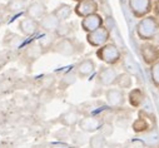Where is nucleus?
<instances>
[{"instance_id": "1", "label": "nucleus", "mask_w": 159, "mask_h": 148, "mask_svg": "<svg viewBox=\"0 0 159 148\" xmlns=\"http://www.w3.org/2000/svg\"><path fill=\"white\" fill-rule=\"evenodd\" d=\"M158 30H159V26L155 21V16L153 15H147L142 18L135 26L138 38L143 42H152Z\"/></svg>"}, {"instance_id": "2", "label": "nucleus", "mask_w": 159, "mask_h": 148, "mask_svg": "<svg viewBox=\"0 0 159 148\" xmlns=\"http://www.w3.org/2000/svg\"><path fill=\"white\" fill-rule=\"evenodd\" d=\"M52 52L64 57H71L83 52V44L73 38H59L53 45Z\"/></svg>"}, {"instance_id": "3", "label": "nucleus", "mask_w": 159, "mask_h": 148, "mask_svg": "<svg viewBox=\"0 0 159 148\" xmlns=\"http://www.w3.org/2000/svg\"><path fill=\"white\" fill-rule=\"evenodd\" d=\"M95 55L99 60H102L107 65H115L122 59V52L113 43H107L103 47L98 48Z\"/></svg>"}, {"instance_id": "4", "label": "nucleus", "mask_w": 159, "mask_h": 148, "mask_svg": "<svg viewBox=\"0 0 159 148\" xmlns=\"http://www.w3.org/2000/svg\"><path fill=\"white\" fill-rule=\"evenodd\" d=\"M110 39V31L107 26H100L97 30L87 33V43L94 48H100L104 44L109 43Z\"/></svg>"}, {"instance_id": "5", "label": "nucleus", "mask_w": 159, "mask_h": 148, "mask_svg": "<svg viewBox=\"0 0 159 148\" xmlns=\"http://www.w3.org/2000/svg\"><path fill=\"white\" fill-rule=\"evenodd\" d=\"M128 7L135 18L142 19L153 10V0H128Z\"/></svg>"}, {"instance_id": "6", "label": "nucleus", "mask_w": 159, "mask_h": 148, "mask_svg": "<svg viewBox=\"0 0 159 148\" xmlns=\"http://www.w3.org/2000/svg\"><path fill=\"white\" fill-rule=\"evenodd\" d=\"M140 57L147 65H153L155 62L159 60V47L150 42H144L140 45Z\"/></svg>"}, {"instance_id": "7", "label": "nucleus", "mask_w": 159, "mask_h": 148, "mask_svg": "<svg viewBox=\"0 0 159 148\" xmlns=\"http://www.w3.org/2000/svg\"><path fill=\"white\" fill-rule=\"evenodd\" d=\"M116 77L118 72L113 65H104L100 67L97 73V82L103 87H110L114 86Z\"/></svg>"}, {"instance_id": "8", "label": "nucleus", "mask_w": 159, "mask_h": 148, "mask_svg": "<svg viewBox=\"0 0 159 148\" xmlns=\"http://www.w3.org/2000/svg\"><path fill=\"white\" fill-rule=\"evenodd\" d=\"M98 9H99V4L97 0H80L73 8V12L78 18L83 19L88 15L98 13Z\"/></svg>"}, {"instance_id": "9", "label": "nucleus", "mask_w": 159, "mask_h": 148, "mask_svg": "<svg viewBox=\"0 0 159 148\" xmlns=\"http://www.w3.org/2000/svg\"><path fill=\"white\" fill-rule=\"evenodd\" d=\"M104 97H105L108 105L111 108H120L125 104V100H127L125 92L116 88V87L107 89V92L104 93Z\"/></svg>"}, {"instance_id": "10", "label": "nucleus", "mask_w": 159, "mask_h": 148, "mask_svg": "<svg viewBox=\"0 0 159 148\" xmlns=\"http://www.w3.org/2000/svg\"><path fill=\"white\" fill-rule=\"evenodd\" d=\"M95 70H97V64L92 58L82 59L74 68L75 76L78 78H80V79L89 78L90 76H93V74L95 73Z\"/></svg>"}, {"instance_id": "11", "label": "nucleus", "mask_w": 159, "mask_h": 148, "mask_svg": "<svg viewBox=\"0 0 159 148\" xmlns=\"http://www.w3.org/2000/svg\"><path fill=\"white\" fill-rule=\"evenodd\" d=\"M103 123H104V121L100 117L85 116V117H82L78 126H79V129L84 133H95V132H99Z\"/></svg>"}, {"instance_id": "12", "label": "nucleus", "mask_w": 159, "mask_h": 148, "mask_svg": "<svg viewBox=\"0 0 159 148\" xmlns=\"http://www.w3.org/2000/svg\"><path fill=\"white\" fill-rule=\"evenodd\" d=\"M45 14H48V8L45 3L42 2H31L25 9V16H29L35 20H40Z\"/></svg>"}, {"instance_id": "13", "label": "nucleus", "mask_w": 159, "mask_h": 148, "mask_svg": "<svg viewBox=\"0 0 159 148\" xmlns=\"http://www.w3.org/2000/svg\"><path fill=\"white\" fill-rule=\"evenodd\" d=\"M18 29L24 36H33L39 29H40V26H39V20L25 16V18L19 20Z\"/></svg>"}, {"instance_id": "14", "label": "nucleus", "mask_w": 159, "mask_h": 148, "mask_svg": "<svg viewBox=\"0 0 159 148\" xmlns=\"http://www.w3.org/2000/svg\"><path fill=\"white\" fill-rule=\"evenodd\" d=\"M104 24V19L100 14L95 13V14H92V15H88L85 18L82 19V29L85 31V33H90L93 30H97L98 28L103 26Z\"/></svg>"}, {"instance_id": "15", "label": "nucleus", "mask_w": 159, "mask_h": 148, "mask_svg": "<svg viewBox=\"0 0 159 148\" xmlns=\"http://www.w3.org/2000/svg\"><path fill=\"white\" fill-rule=\"evenodd\" d=\"M60 23L61 21L53 13H48L39 20V26H40V29L44 30L45 33H55L58 30Z\"/></svg>"}, {"instance_id": "16", "label": "nucleus", "mask_w": 159, "mask_h": 148, "mask_svg": "<svg viewBox=\"0 0 159 148\" xmlns=\"http://www.w3.org/2000/svg\"><path fill=\"white\" fill-rule=\"evenodd\" d=\"M82 119V113L79 112L76 109H69L68 112L63 113L60 117H59V122L65 126V127H69V128H73L75 127L79 121Z\"/></svg>"}, {"instance_id": "17", "label": "nucleus", "mask_w": 159, "mask_h": 148, "mask_svg": "<svg viewBox=\"0 0 159 148\" xmlns=\"http://www.w3.org/2000/svg\"><path fill=\"white\" fill-rule=\"evenodd\" d=\"M57 40H58V36L55 35V33H45L44 35L40 36L38 44L42 48L43 53L45 54L48 52H52V48H53V45L55 44Z\"/></svg>"}, {"instance_id": "18", "label": "nucleus", "mask_w": 159, "mask_h": 148, "mask_svg": "<svg viewBox=\"0 0 159 148\" xmlns=\"http://www.w3.org/2000/svg\"><path fill=\"white\" fill-rule=\"evenodd\" d=\"M145 100V94L140 88H133L128 93V102L133 108H139Z\"/></svg>"}, {"instance_id": "19", "label": "nucleus", "mask_w": 159, "mask_h": 148, "mask_svg": "<svg viewBox=\"0 0 159 148\" xmlns=\"http://www.w3.org/2000/svg\"><path fill=\"white\" fill-rule=\"evenodd\" d=\"M26 7H28V0H9L4 8L5 12L9 14H19L24 12Z\"/></svg>"}, {"instance_id": "20", "label": "nucleus", "mask_w": 159, "mask_h": 148, "mask_svg": "<svg viewBox=\"0 0 159 148\" xmlns=\"http://www.w3.org/2000/svg\"><path fill=\"white\" fill-rule=\"evenodd\" d=\"M114 86L122 90H125V89H130L132 86H133V79H132V76L129 73H118V77L115 79V83Z\"/></svg>"}, {"instance_id": "21", "label": "nucleus", "mask_w": 159, "mask_h": 148, "mask_svg": "<svg viewBox=\"0 0 159 148\" xmlns=\"http://www.w3.org/2000/svg\"><path fill=\"white\" fill-rule=\"evenodd\" d=\"M52 13L63 23V21H66V20L71 16V14H73L74 12H73V8H71L70 5H68V4H60V5H59L58 8H55Z\"/></svg>"}, {"instance_id": "22", "label": "nucleus", "mask_w": 159, "mask_h": 148, "mask_svg": "<svg viewBox=\"0 0 159 148\" xmlns=\"http://www.w3.org/2000/svg\"><path fill=\"white\" fill-rule=\"evenodd\" d=\"M43 54H44V53H43L42 48L39 47V44H36V43L29 45V47L25 49V52H24V57H25L26 59H29L31 63H33L34 60H36L39 57L43 55Z\"/></svg>"}, {"instance_id": "23", "label": "nucleus", "mask_w": 159, "mask_h": 148, "mask_svg": "<svg viewBox=\"0 0 159 148\" xmlns=\"http://www.w3.org/2000/svg\"><path fill=\"white\" fill-rule=\"evenodd\" d=\"M132 128H133V132L134 133H144L147 131H149L150 128V124H149V121L147 118H143V117H139L137 118L133 124H132Z\"/></svg>"}, {"instance_id": "24", "label": "nucleus", "mask_w": 159, "mask_h": 148, "mask_svg": "<svg viewBox=\"0 0 159 148\" xmlns=\"http://www.w3.org/2000/svg\"><path fill=\"white\" fill-rule=\"evenodd\" d=\"M107 146V138L97 132L89 138V148H105Z\"/></svg>"}, {"instance_id": "25", "label": "nucleus", "mask_w": 159, "mask_h": 148, "mask_svg": "<svg viewBox=\"0 0 159 148\" xmlns=\"http://www.w3.org/2000/svg\"><path fill=\"white\" fill-rule=\"evenodd\" d=\"M71 33H73V24L63 21V23H60L58 30L55 31V35L58 38H69V35Z\"/></svg>"}, {"instance_id": "26", "label": "nucleus", "mask_w": 159, "mask_h": 148, "mask_svg": "<svg viewBox=\"0 0 159 148\" xmlns=\"http://www.w3.org/2000/svg\"><path fill=\"white\" fill-rule=\"evenodd\" d=\"M150 79L153 84L158 88L159 87V60L150 65Z\"/></svg>"}, {"instance_id": "27", "label": "nucleus", "mask_w": 159, "mask_h": 148, "mask_svg": "<svg viewBox=\"0 0 159 148\" xmlns=\"http://www.w3.org/2000/svg\"><path fill=\"white\" fill-rule=\"evenodd\" d=\"M113 132H114V126H113L110 122H104V123L102 124L100 129H99V133L103 134L105 138L110 137V136L113 134Z\"/></svg>"}, {"instance_id": "28", "label": "nucleus", "mask_w": 159, "mask_h": 148, "mask_svg": "<svg viewBox=\"0 0 159 148\" xmlns=\"http://www.w3.org/2000/svg\"><path fill=\"white\" fill-rule=\"evenodd\" d=\"M85 134H87V133H84V132H82V131L74 133V134H73V142H74L75 144H78V146L84 144V143L87 142V136H85Z\"/></svg>"}, {"instance_id": "29", "label": "nucleus", "mask_w": 159, "mask_h": 148, "mask_svg": "<svg viewBox=\"0 0 159 148\" xmlns=\"http://www.w3.org/2000/svg\"><path fill=\"white\" fill-rule=\"evenodd\" d=\"M153 12H154L155 15H159V0H157V2L154 3V5H153Z\"/></svg>"}, {"instance_id": "30", "label": "nucleus", "mask_w": 159, "mask_h": 148, "mask_svg": "<svg viewBox=\"0 0 159 148\" xmlns=\"http://www.w3.org/2000/svg\"><path fill=\"white\" fill-rule=\"evenodd\" d=\"M153 40L155 42V45H159V30L157 31V34H155V36H154Z\"/></svg>"}, {"instance_id": "31", "label": "nucleus", "mask_w": 159, "mask_h": 148, "mask_svg": "<svg viewBox=\"0 0 159 148\" xmlns=\"http://www.w3.org/2000/svg\"><path fill=\"white\" fill-rule=\"evenodd\" d=\"M154 16H155V21H157V24L159 26V15H154Z\"/></svg>"}, {"instance_id": "32", "label": "nucleus", "mask_w": 159, "mask_h": 148, "mask_svg": "<svg viewBox=\"0 0 159 148\" xmlns=\"http://www.w3.org/2000/svg\"><path fill=\"white\" fill-rule=\"evenodd\" d=\"M31 2H42V3H45L47 0H31Z\"/></svg>"}, {"instance_id": "33", "label": "nucleus", "mask_w": 159, "mask_h": 148, "mask_svg": "<svg viewBox=\"0 0 159 148\" xmlns=\"http://www.w3.org/2000/svg\"><path fill=\"white\" fill-rule=\"evenodd\" d=\"M73 2H75V3H79V2H80V0H73Z\"/></svg>"}, {"instance_id": "34", "label": "nucleus", "mask_w": 159, "mask_h": 148, "mask_svg": "<svg viewBox=\"0 0 159 148\" xmlns=\"http://www.w3.org/2000/svg\"><path fill=\"white\" fill-rule=\"evenodd\" d=\"M158 89H159V87H158Z\"/></svg>"}]
</instances>
